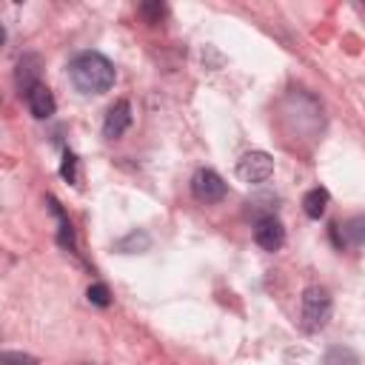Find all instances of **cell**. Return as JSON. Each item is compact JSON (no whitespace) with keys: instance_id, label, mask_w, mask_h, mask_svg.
<instances>
[{"instance_id":"6da1fadb","label":"cell","mask_w":365,"mask_h":365,"mask_svg":"<svg viewBox=\"0 0 365 365\" xmlns=\"http://www.w3.org/2000/svg\"><path fill=\"white\" fill-rule=\"evenodd\" d=\"M68 77L80 94H106L114 86V66L100 51H80L68 63Z\"/></svg>"},{"instance_id":"7a4b0ae2","label":"cell","mask_w":365,"mask_h":365,"mask_svg":"<svg viewBox=\"0 0 365 365\" xmlns=\"http://www.w3.org/2000/svg\"><path fill=\"white\" fill-rule=\"evenodd\" d=\"M331 311H334V302H331V294L319 285H311L302 291V328L317 334L328 325L331 319Z\"/></svg>"},{"instance_id":"3957f363","label":"cell","mask_w":365,"mask_h":365,"mask_svg":"<svg viewBox=\"0 0 365 365\" xmlns=\"http://www.w3.org/2000/svg\"><path fill=\"white\" fill-rule=\"evenodd\" d=\"M237 177L248 185H259L274 177V160L265 151H248L237 160Z\"/></svg>"},{"instance_id":"277c9868","label":"cell","mask_w":365,"mask_h":365,"mask_svg":"<svg viewBox=\"0 0 365 365\" xmlns=\"http://www.w3.org/2000/svg\"><path fill=\"white\" fill-rule=\"evenodd\" d=\"M228 185L225 180L214 171V168H197L194 177H191V194L200 200V202H220L225 197Z\"/></svg>"},{"instance_id":"5b68a950","label":"cell","mask_w":365,"mask_h":365,"mask_svg":"<svg viewBox=\"0 0 365 365\" xmlns=\"http://www.w3.org/2000/svg\"><path fill=\"white\" fill-rule=\"evenodd\" d=\"M254 242L262 251H279L285 245V228L274 214H265L254 222Z\"/></svg>"},{"instance_id":"8992f818","label":"cell","mask_w":365,"mask_h":365,"mask_svg":"<svg viewBox=\"0 0 365 365\" xmlns=\"http://www.w3.org/2000/svg\"><path fill=\"white\" fill-rule=\"evenodd\" d=\"M128 125H131V103L128 100H117L108 108L106 120H103V137L106 140H120L128 131Z\"/></svg>"},{"instance_id":"52a82bcc","label":"cell","mask_w":365,"mask_h":365,"mask_svg":"<svg viewBox=\"0 0 365 365\" xmlns=\"http://www.w3.org/2000/svg\"><path fill=\"white\" fill-rule=\"evenodd\" d=\"M23 97H26V108H29V114H31L34 120H48V117L54 114V108H57L54 94H51V88H48L46 83H37V86L29 88Z\"/></svg>"},{"instance_id":"ba28073f","label":"cell","mask_w":365,"mask_h":365,"mask_svg":"<svg viewBox=\"0 0 365 365\" xmlns=\"http://www.w3.org/2000/svg\"><path fill=\"white\" fill-rule=\"evenodd\" d=\"M14 83L20 88V94H26L29 88H34L40 80V57L37 54H23L20 63H17V71H14Z\"/></svg>"},{"instance_id":"9c48e42d","label":"cell","mask_w":365,"mask_h":365,"mask_svg":"<svg viewBox=\"0 0 365 365\" xmlns=\"http://www.w3.org/2000/svg\"><path fill=\"white\" fill-rule=\"evenodd\" d=\"M328 202H331V194L317 185V188L305 191V197H302V211H305L308 220H319V217H325Z\"/></svg>"},{"instance_id":"30bf717a","label":"cell","mask_w":365,"mask_h":365,"mask_svg":"<svg viewBox=\"0 0 365 365\" xmlns=\"http://www.w3.org/2000/svg\"><path fill=\"white\" fill-rule=\"evenodd\" d=\"M48 208H51V214L57 217V225H60V231H57V242H60L63 248H74V231H71V222L66 220V214H63V208H60V202H57L54 197H48Z\"/></svg>"},{"instance_id":"8fae6325","label":"cell","mask_w":365,"mask_h":365,"mask_svg":"<svg viewBox=\"0 0 365 365\" xmlns=\"http://www.w3.org/2000/svg\"><path fill=\"white\" fill-rule=\"evenodd\" d=\"M339 231H342V245H345V242H348V245H362V242H365V214L351 217Z\"/></svg>"},{"instance_id":"7c38bea8","label":"cell","mask_w":365,"mask_h":365,"mask_svg":"<svg viewBox=\"0 0 365 365\" xmlns=\"http://www.w3.org/2000/svg\"><path fill=\"white\" fill-rule=\"evenodd\" d=\"M325 365H359V354L348 345H334L325 351Z\"/></svg>"},{"instance_id":"4fadbf2b","label":"cell","mask_w":365,"mask_h":365,"mask_svg":"<svg viewBox=\"0 0 365 365\" xmlns=\"http://www.w3.org/2000/svg\"><path fill=\"white\" fill-rule=\"evenodd\" d=\"M148 234H143V231H131L128 237H123L120 242H117V251H123V254H134V251H145L148 248Z\"/></svg>"},{"instance_id":"5bb4252c","label":"cell","mask_w":365,"mask_h":365,"mask_svg":"<svg viewBox=\"0 0 365 365\" xmlns=\"http://www.w3.org/2000/svg\"><path fill=\"white\" fill-rule=\"evenodd\" d=\"M86 297H88V302L97 305V308H108V305H111V291H108L106 282H91L88 291H86Z\"/></svg>"},{"instance_id":"9a60e30c","label":"cell","mask_w":365,"mask_h":365,"mask_svg":"<svg viewBox=\"0 0 365 365\" xmlns=\"http://www.w3.org/2000/svg\"><path fill=\"white\" fill-rule=\"evenodd\" d=\"M60 174H63V180H68L71 185H77V182H80V163H77V157H74L71 151H66V154H63Z\"/></svg>"},{"instance_id":"2e32d148","label":"cell","mask_w":365,"mask_h":365,"mask_svg":"<svg viewBox=\"0 0 365 365\" xmlns=\"http://www.w3.org/2000/svg\"><path fill=\"white\" fill-rule=\"evenodd\" d=\"M140 14L145 17V23H160V20L165 17V6L157 3V0H154V3H143V6H140Z\"/></svg>"},{"instance_id":"e0dca14e","label":"cell","mask_w":365,"mask_h":365,"mask_svg":"<svg viewBox=\"0 0 365 365\" xmlns=\"http://www.w3.org/2000/svg\"><path fill=\"white\" fill-rule=\"evenodd\" d=\"M3 365H37V359L23 351H3Z\"/></svg>"}]
</instances>
